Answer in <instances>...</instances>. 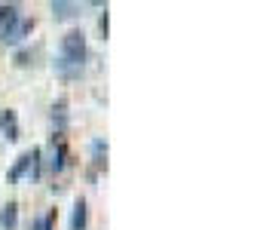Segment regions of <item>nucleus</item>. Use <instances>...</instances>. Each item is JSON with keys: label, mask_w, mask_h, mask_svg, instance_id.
<instances>
[{"label": "nucleus", "mask_w": 263, "mask_h": 230, "mask_svg": "<svg viewBox=\"0 0 263 230\" xmlns=\"http://www.w3.org/2000/svg\"><path fill=\"white\" fill-rule=\"evenodd\" d=\"M83 62H86V34L83 31H70L62 40V59L55 62V68L65 77H73L80 74Z\"/></svg>", "instance_id": "nucleus-1"}, {"label": "nucleus", "mask_w": 263, "mask_h": 230, "mask_svg": "<svg viewBox=\"0 0 263 230\" xmlns=\"http://www.w3.org/2000/svg\"><path fill=\"white\" fill-rule=\"evenodd\" d=\"M31 31H34V22H31V19H22V15H15L12 22L0 25V37H3V43H6V46H15V43H22V40H25Z\"/></svg>", "instance_id": "nucleus-2"}, {"label": "nucleus", "mask_w": 263, "mask_h": 230, "mask_svg": "<svg viewBox=\"0 0 263 230\" xmlns=\"http://www.w3.org/2000/svg\"><path fill=\"white\" fill-rule=\"evenodd\" d=\"M40 163V151H28L22 153L18 160H15V166L9 169V181H22L28 172H34V166Z\"/></svg>", "instance_id": "nucleus-3"}, {"label": "nucleus", "mask_w": 263, "mask_h": 230, "mask_svg": "<svg viewBox=\"0 0 263 230\" xmlns=\"http://www.w3.org/2000/svg\"><path fill=\"white\" fill-rule=\"evenodd\" d=\"M0 129L6 132L9 141L18 138V120H15V111H3V114H0Z\"/></svg>", "instance_id": "nucleus-4"}, {"label": "nucleus", "mask_w": 263, "mask_h": 230, "mask_svg": "<svg viewBox=\"0 0 263 230\" xmlns=\"http://www.w3.org/2000/svg\"><path fill=\"white\" fill-rule=\"evenodd\" d=\"M0 224L6 230H12L18 224V206H15V203H6V206L0 209Z\"/></svg>", "instance_id": "nucleus-5"}, {"label": "nucleus", "mask_w": 263, "mask_h": 230, "mask_svg": "<svg viewBox=\"0 0 263 230\" xmlns=\"http://www.w3.org/2000/svg\"><path fill=\"white\" fill-rule=\"evenodd\" d=\"M86 218H89V212H86V200H77V203H73V215H70V227L83 230L86 227Z\"/></svg>", "instance_id": "nucleus-6"}, {"label": "nucleus", "mask_w": 263, "mask_h": 230, "mask_svg": "<svg viewBox=\"0 0 263 230\" xmlns=\"http://www.w3.org/2000/svg\"><path fill=\"white\" fill-rule=\"evenodd\" d=\"M52 12H55V19H73V15H80V3L55 0V3H52Z\"/></svg>", "instance_id": "nucleus-7"}, {"label": "nucleus", "mask_w": 263, "mask_h": 230, "mask_svg": "<svg viewBox=\"0 0 263 230\" xmlns=\"http://www.w3.org/2000/svg\"><path fill=\"white\" fill-rule=\"evenodd\" d=\"M62 166H65V145H62V138H59V141L52 138V160H49V169L59 172Z\"/></svg>", "instance_id": "nucleus-8"}, {"label": "nucleus", "mask_w": 263, "mask_h": 230, "mask_svg": "<svg viewBox=\"0 0 263 230\" xmlns=\"http://www.w3.org/2000/svg\"><path fill=\"white\" fill-rule=\"evenodd\" d=\"M49 224H52V218H37L34 221V230H49Z\"/></svg>", "instance_id": "nucleus-9"}]
</instances>
